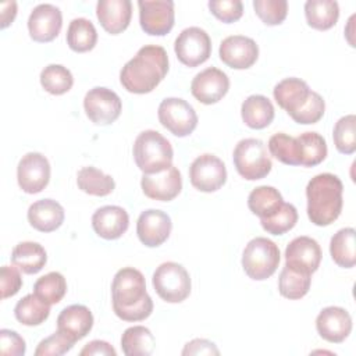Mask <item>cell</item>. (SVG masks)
Here are the masks:
<instances>
[{"label": "cell", "mask_w": 356, "mask_h": 356, "mask_svg": "<svg viewBox=\"0 0 356 356\" xmlns=\"http://www.w3.org/2000/svg\"><path fill=\"white\" fill-rule=\"evenodd\" d=\"M299 160L303 167H314L327 157L325 139L317 132H303L296 136Z\"/></svg>", "instance_id": "35"}, {"label": "cell", "mask_w": 356, "mask_h": 356, "mask_svg": "<svg viewBox=\"0 0 356 356\" xmlns=\"http://www.w3.org/2000/svg\"><path fill=\"white\" fill-rule=\"evenodd\" d=\"M298 222V210L293 204L285 203L282 207L270 218L260 220V224L264 231L271 235H282L291 231Z\"/></svg>", "instance_id": "41"}, {"label": "cell", "mask_w": 356, "mask_h": 356, "mask_svg": "<svg viewBox=\"0 0 356 356\" xmlns=\"http://www.w3.org/2000/svg\"><path fill=\"white\" fill-rule=\"evenodd\" d=\"M310 277L312 275L309 274L293 271L292 268L285 266L278 278V291L286 299H292V300L300 299L310 289V284H312Z\"/></svg>", "instance_id": "38"}, {"label": "cell", "mask_w": 356, "mask_h": 356, "mask_svg": "<svg viewBox=\"0 0 356 356\" xmlns=\"http://www.w3.org/2000/svg\"><path fill=\"white\" fill-rule=\"evenodd\" d=\"M342 181L330 172L313 177L306 186L307 217L318 227L332 224L342 211Z\"/></svg>", "instance_id": "3"}, {"label": "cell", "mask_w": 356, "mask_h": 356, "mask_svg": "<svg viewBox=\"0 0 356 356\" xmlns=\"http://www.w3.org/2000/svg\"><path fill=\"white\" fill-rule=\"evenodd\" d=\"M309 85L300 78H285L274 86L273 95L281 108L289 115L295 114L309 99Z\"/></svg>", "instance_id": "25"}, {"label": "cell", "mask_w": 356, "mask_h": 356, "mask_svg": "<svg viewBox=\"0 0 356 356\" xmlns=\"http://www.w3.org/2000/svg\"><path fill=\"white\" fill-rule=\"evenodd\" d=\"M154 346L156 339L152 331L143 325L129 327L121 337V348L127 356H149Z\"/></svg>", "instance_id": "31"}, {"label": "cell", "mask_w": 356, "mask_h": 356, "mask_svg": "<svg viewBox=\"0 0 356 356\" xmlns=\"http://www.w3.org/2000/svg\"><path fill=\"white\" fill-rule=\"evenodd\" d=\"M132 152L135 163L143 174L161 172L172 165V146L157 131L147 129L140 132L134 142Z\"/></svg>", "instance_id": "4"}, {"label": "cell", "mask_w": 356, "mask_h": 356, "mask_svg": "<svg viewBox=\"0 0 356 356\" xmlns=\"http://www.w3.org/2000/svg\"><path fill=\"white\" fill-rule=\"evenodd\" d=\"M168 72V56L164 47L146 44L140 47L120 72V82L131 93H149Z\"/></svg>", "instance_id": "2"}, {"label": "cell", "mask_w": 356, "mask_h": 356, "mask_svg": "<svg viewBox=\"0 0 356 356\" xmlns=\"http://www.w3.org/2000/svg\"><path fill=\"white\" fill-rule=\"evenodd\" d=\"M280 260L281 253L278 245L268 238L257 236L245 246L242 267L249 278L263 281L277 271Z\"/></svg>", "instance_id": "5"}, {"label": "cell", "mask_w": 356, "mask_h": 356, "mask_svg": "<svg viewBox=\"0 0 356 356\" xmlns=\"http://www.w3.org/2000/svg\"><path fill=\"white\" fill-rule=\"evenodd\" d=\"M63 206L53 199H40L28 209L29 224L40 232H51L61 227L64 221Z\"/></svg>", "instance_id": "24"}, {"label": "cell", "mask_w": 356, "mask_h": 356, "mask_svg": "<svg viewBox=\"0 0 356 356\" xmlns=\"http://www.w3.org/2000/svg\"><path fill=\"white\" fill-rule=\"evenodd\" d=\"M67 292V281L58 271H51L38 278L33 285V293L47 305L58 303Z\"/></svg>", "instance_id": "36"}, {"label": "cell", "mask_w": 356, "mask_h": 356, "mask_svg": "<svg viewBox=\"0 0 356 356\" xmlns=\"http://www.w3.org/2000/svg\"><path fill=\"white\" fill-rule=\"evenodd\" d=\"M209 8L217 19L225 24L238 21L243 14V4L241 0H210Z\"/></svg>", "instance_id": "45"}, {"label": "cell", "mask_w": 356, "mask_h": 356, "mask_svg": "<svg viewBox=\"0 0 356 356\" xmlns=\"http://www.w3.org/2000/svg\"><path fill=\"white\" fill-rule=\"evenodd\" d=\"M189 178L193 188L200 192H216L227 181V168L217 156L204 153L196 157L189 167Z\"/></svg>", "instance_id": "12"}, {"label": "cell", "mask_w": 356, "mask_h": 356, "mask_svg": "<svg viewBox=\"0 0 356 356\" xmlns=\"http://www.w3.org/2000/svg\"><path fill=\"white\" fill-rule=\"evenodd\" d=\"M232 157L238 174L248 181H256L267 177L273 167L267 146L263 140L256 138L239 140L234 149Z\"/></svg>", "instance_id": "6"}, {"label": "cell", "mask_w": 356, "mask_h": 356, "mask_svg": "<svg viewBox=\"0 0 356 356\" xmlns=\"http://www.w3.org/2000/svg\"><path fill=\"white\" fill-rule=\"evenodd\" d=\"M143 193L153 200L170 202L177 197L182 189L181 172L170 165L167 170L156 174H143L140 179Z\"/></svg>", "instance_id": "19"}, {"label": "cell", "mask_w": 356, "mask_h": 356, "mask_svg": "<svg viewBox=\"0 0 356 356\" xmlns=\"http://www.w3.org/2000/svg\"><path fill=\"white\" fill-rule=\"evenodd\" d=\"M50 314V305L43 302L35 293L25 295L19 299L14 307L15 318L28 327L40 325L47 320Z\"/></svg>", "instance_id": "33"}, {"label": "cell", "mask_w": 356, "mask_h": 356, "mask_svg": "<svg viewBox=\"0 0 356 356\" xmlns=\"http://www.w3.org/2000/svg\"><path fill=\"white\" fill-rule=\"evenodd\" d=\"M268 152L273 157L286 165H300L299 147L296 138L284 132L274 134L268 139Z\"/></svg>", "instance_id": "39"}, {"label": "cell", "mask_w": 356, "mask_h": 356, "mask_svg": "<svg viewBox=\"0 0 356 356\" xmlns=\"http://www.w3.org/2000/svg\"><path fill=\"white\" fill-rule=\"evenodd\" d=\"M139 24L140 28L153 36L167 35L175 19L174 1L171 0H139Z\"/></svg>", "instance_id": "11"}, {"label": "cell", "mask_w": 356, "mask_h": 356, "mask_svg": "<svg viewBox=\"0 0 356 356\" xmlns=\"http://www.w3.org/2000/svg\"><path fill=\"white\" fill-rule=\"evenodd\" d=\"M229 89V79L225 72L216 67H209L191 82V92L196 100L203 104H214L220 102Z\"/></svg>", "instance_id": "17"}, {"label": "cell", "mask_w": 356, "mask_h": 356, "mask_svg": "<svg viewBox=\"0 0 356 356\" xmlns=\"http://www.w3.org/2000/svg\"><path fill=\"white\" fill-rule=\"evenodd\" d=\"M63 26V15L58 7L53 4L36 6L28 18L29 36L39 43L51 42L56 39Z\"/></svg>", "instance_id": "15"}, {"label": "cell", "mask_w": 356, "mask_h": 356, "mask_svg": "<svg viewBox=\"0 0 356 356\" xmlns=\"http://www.w3.org/2000/svg\"><path fill=\"white\" fill-rule=\"evenodd\" d=\"M321 256V248L316 239L298 236L285 249V266L293 271L312 275L320 267Z\"/></svg>", "instance_id": "14"}, {"label": "cell", "mask_w": 356, "mask_h": 356, "mask_svg": "<svg viewBox=\"0 0 356 356\" xmlns=\"http://www.w3.org/2000/svg\"><path fill=\"white\" fill-rule=\"evenodd\" d=\"M253 8L257 17L270 26L280 25L288 14L286 0H254Z\"/></svg>", "instance_id": "42"}, {"label": "cell", "mask_w": 356, "mask_h": 356, "mask_svg": "<svg viewBox=\"0 0 356 356\" xmlns=\"http://www.w3.org/2000/svg\"><path fill=\"white\" fill-rule=\"evenodd\" d=\"M97 32L95 25L86 18H74L67 29V44L76 53H85L95 47Z\"/></svg>", "instance_id": "34"}, {"label": "cell", "mask_w": 356, "mask_h": 356, "mask_svg": "<svg viewBox=\"0 0 356 356\" xmlns=\"http://www.w3.org/2000/svg\"><path fill=\"white\" fill-rule=\"evenodd\" d=\"M26 345L24 338L11 330L3 328L0 330V353L11 355V356H22L25 355Z\"/></svg>", "instance_id": "47"}, {"label": "cell", "mask_w": 356, "mask_h": 356, "mask_svg": "<svg viewBox=\"0 0 356 356\" xmlns=\"http://www.w3.org/2000/svg\"><path fill=\"white\" fill-rule=\"evenodd\" d=\"M83 108L88 118L96 125H108L114 122L122 108L120 96L103 86H96L90 89L83 99Z\"/></svg>", "instance_id": "10"}, {"label": "cell", "mask_w": 356, "mask_h": 356, "mask_svg": "<svg viewBox=\"0 0 356 356\" xmlns=\"http://www.w3.org/2000/svg\"><path fill=\"white\" fill-rule=\"evenodd\" d=\"M218 54L225 65L235 70H246L256 63L259 57V46L252 38L232 35L221 42Z\"/></svg>", "instance_id": "16"}, {"label": "cell", "mask_w": 356, "mask_h": 356, "mask_svg": "<svg viewBox=\"0 0 356 356\" xmlns=\"http://www.w3.org/2000/svg\"><path fill=\"white\" fill-rule=\"evenodd\" d=\"M174 50L184 65L197 67L209 60L211 54V40L204 29L189 26L175 39Z\"/></svg>", "instance_id": "9"}, {"label": "cell", "mask_w": 356, "mask_h": 356, "mask_svg": "<svg viewBox=\"0 0 356 356\" xmlns=\"http://www.w3.org/2000/svg\"><path fill=\"white\" fill-rule=\"evenodd\" d=\"M274 106L268 97L263 95H252L246 97L241 107L243 122L252 129H263L274 120Z\"/></svg>", "instance_id": "26"}, {"label": "cell", "mask_w": 356, "mask_h": 356, "mask_svg": "<svg viewBox=\"0 0 356 356\" xmlns=\"http://www.w3.org/2000/svg\"><path fill=\"white\" fill-rule=\"evenodd\" d=\"M96 15L103 29L111 35L125 31L132 17V3L129 0H99Z\"/></svg>", "instance_id": "22"}, {"label": "cell", "mask_w": 356, "mask_h": 356, "mask_svg": "<svg viewBox=\"0 0 356 356\" xmlns=\"http://www.w3.org/2000/svg\"><path fill=\"white\" fill-rule=\"evenodd\" d=\"M309 26L317 31L331 29L339 18V6L334 0H309L305 3Z\"/></svg>", "instance_id": "29"}, {"label": "cell", "mask_w": 356, "mask_h": 356, "mask_svg": "<svg viewBox=\"0 0 356 356\" xmlns=\"http://www.w3.org/2000/svg\"><path fill=\"white\" fill-rule=\"evenodd\" d=\"M316 328L323 339L331 343H341L352 331V317L343 307L328 306L318 313Z\"/></svg>", "instance_id": "20"}, {"label": "cell", "mask_w": 356, "mask_h": 356, "mask_svg": "<svg viewBox=\"0 0 356 356\" xmlns=\"http://www.w3.org/2000/svg\"><path fill=\"white\" fill-rule=\"evenodd\" d=\"M325 111V102L324 99L314 90L310 92L307 102L295 113L291 115V118L298 122V124H303V125H309V124H316L317 121H320L324 115Z\"/></svg>", "instance_id": "43"}, {"label": "cell", "mask_w": 356, "mask_h": 356, "mask_svg": "<svg viewBox=\"0 0 356 356\" xmlns=\"http://www.w3.org/2000/svg\"><path fill=\"white\" fill-rule=\"evenodd\" d=\"M157 115L160 124L178 138L191 135L197 125L195 108L179 97L164 99L159 106Z\"/></svg>", "instance_id": "8"}, {"label": "cell", "mask_w": 356, "mask_h": 356, "mask_svg": "<svg viewBox=\"0 0 356 356\" xmlns=\"http://www.w3.org/2000/svg\"><path fill=\"white\" fill-rule=\"evenodd\" d=\"M172 222L167 213L149 209L140 213L136 221V234L139 241L147 248H157L163 245L171 234Z\"/></svg>", "instance_id": "18"}, {"label": "cell", "mask_w": 356, "mask_h": 356, "mask_svg": "<svg viewBox=\"0 0 356 356\" xmlns=\"http://www.w3.org/2000/svg\"><path fill=\"white\" fill-rule=\"evenodd\" d=\"M17 15V3L15 1H4L0 6V18H1V29L7 28Z\"/></svg>", "instance_id": "50"}, {"label": "cell", "mask_w": 356, "mask_h": 356, "mask_svg": "<svg viewBox=\"0 0 356 356\" xmlns=\"http://www.w3.org/2000/svg\"><path fill=\"white\" fill-rule=\"evenodd\" d=\"M47 261L44 248L38 242H19L11 252V263L25 274L39 273Z\"/></svg>", "instance_id": "27"}, {"label": "cell", "mask_w": 356, "mask_h": 356, "mask_svg": "<svg viewBox=\"0 0 356 356\" xmlns=\"http://www.w3.org/2000/svg\"><path fill=\"white\" fill-rule=\"evenodd\" d=\"M40 85L46 92L58 96L67 93L72 88L74 78L67 67L49 64L40 72Z\"/></svg>", "instance_id": "37"}, {"label": "cell", "mask_w": 356, "mask_h": 356, "mask_svg": "<svg viewBox=\"0 0 356 356\" xmlns=\"http://www.w3.org/2000/svg\"><path fill=\"white\" fill-rule=\"evenodd\" d=\"M0 286H1V298L7 299L18 293L22 286V278L18 268L13 266H3L0 270Z\"/></svg>", "instance_id": "46"}, {"label": "cell", "mask_w": 356, "mask_h": 356, "mask_svg": "<svg viewBox=\"0 0 356 356\" xmlns=\"http://www.w3.org/2000/svg\"><path fill=\"white\" fill-rule=\"evenodd\" d=\"M78 188L92 196H107L114 188L115 182L111 175L104 174L96 167H82L76 175Z\"/></svg>", "instance_id": "32"}, {"label": "cell", "mask_w": 356, "mask_h": 356, "mask_svg": "<svg viewBox=\"0 0 356 356\" xmlns=\"http://www.w3.org/2000/svg\"><path fill=\"white\" fill-rule=\"evenodd\" d=\"M284 204L282 195L274 186H257L248 196L249 210L260 220L273 217Z\"/></svg>", "instance_id": "28"}, {"label": "cell", "mask_w": 356, "mask_h": 356, "mask_svg": "<svg viewBox=\"0 0 356 356\" xmlns=\"http://www.w3.org/2000/svg\"><path fill=\"white\" fill-rule=\"evenodd\" d=\"M74 341H71L68 337H65L58 330L51 334L50 337L42 339L35 349L36 356H58L70 352L74 346Z\"/></svg>", "instance_id": "44"}, {"label": "cell", "mask_w": 356, "mask_h": 356, "mask_svg": "<svg viewBox=\"0 0 356 356\" xmlns=\"http://www.w3.org/2000/svg\"><path fill=\"white\" fill-rule=\"evenodd\" d=\"M113 310L124 321H142L153 312L143 274L134 267L118 270L111 282Z\"/></svg>", "instance_id": "1"}, {"label": "cell", "mask_w": 356, "mask_h": 356, "mask_svg": "<svg viewBox=\"0 0 356 356\" xmlns=\"http://www.w3.org/2000/svg\"><path fill=\"white\" fill-rule=\"evenodd\" d=\"M332 139L337 150L343 154H352L356 150V117L348 114L341 117L332 132Z\"/></svg>", "instance_id": "40"}, {"label": "cell", "mask_w": 356, "mask_h": 356, "mask_svg": "<svg viewBox=\"0 0 356 356\" xmlns=\"http://www.w3.org/2000/svg\"><path fill=\"white\" fill-rule=\"evenodd\" d=\"M93 327V314L83 305H71L63 309L57 317V330L76 342L85 338Z\"/></svg>", "instance_id": "23"}, {"label": "cell", "mask_w": 356, "mask_h": 356, "mask_svg": "<svg viewBox=\"0 0 356 356\" xmlns=\"http://www.w3.org/2000/svg\"><path fill=\"white\" fill-rule=\"evenodd\" d=\"M182 355H220V350L217 349L214 342L202 338H195L185 345V348L182 349Z\"/></svg>", "instance_id": "48"}, {"label": "cell", "mask_w": 356, "mask_h": 356, "mask_svg": "<svg viewBox=\"0 0 356 356\" xmlns=\"http://www.w3.org/2000/svg\"><path fill=\"white\" fill-rule=\"evenodd\" d=\"M17 181L25 193L42 192L50 181V163L38 152H29L18 163Z\"/></svg>", "instance_id": "13"}, {"label": "cell", "mask_w": 356, "mask_h": 356, "mask_svg": "<svg viewBox=\"0 0 356 356\" xmlns=\"http://www.w3.org/2000/svg\"><path fill=\"white\" fill-rule=\"evenodd\" d=\"M330 253L335 264L352 268L356 263V232L353 228H342L330 241Z\"/></svg>", "instance_id": "30"}, {"label": "cell", "mask_w": 356, "mask_h": 356, "mask_svg": "<svg viewBox=\"0 0 356 356\" xmlns=\"http://www.w3.org/2000/svg\"><path fill=\"white\" fill-rule=\"evenodd\" d=\"M156 293L168 303H181L191 293V277L184 266L175 261L161 263L152 278Z\"/></svg>", "instance_id": "7"}, {"label": "cell", "mask_w": 356, "mask_h": 356, "mask_svg": "<svg viewBox=\"0 0 356 356\" xmlns=\"http://www.w3.org/2000/svg\"><path fill=\"white\" fill-rule=\"evenodd\" d=\"M115 349L106 341L95 339L83 346L81 356H115Z\"/></svg>", "instance_id": "49"}, {"label": "cell", "mask_w": 356, "mask_h": 356, "mask_svg": "<svg viewBox=\"0 0 356 356\" xmlns=\"http://www.w3.org/2000/svg\"><path fill=\"white\" fill-rule=\"evenodd\" d=\"M129 225L128 213L120 206H103L92 216V227L103 239L121 238Z\"/></svg>", "instance_id": "21"}]
</instances>
